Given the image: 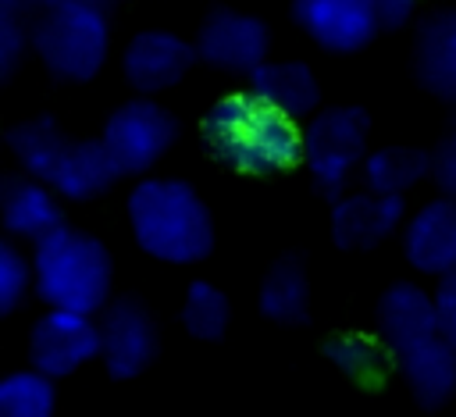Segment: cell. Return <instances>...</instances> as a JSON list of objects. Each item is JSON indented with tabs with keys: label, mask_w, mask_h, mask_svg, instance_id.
I'll return each mask as SVG.
<instances>
[{
	"label": "cell",
	"mask_w": 456,
	"mask_h": 417,
	"mask_svg": "<svg viewBox=\"0 0 456 417\" xmlns=\"http://www.w3.org/2000/svg\"><path fill=\"white\" fill-rule=\"evenodd\" d=\"M378 335L395 353L399 374L424 410H438L456 396V342L445 339L435 296L413 282H395L378 299Z\"/></svg>",
	"instance_id": "obj_1"
},
{
	"label": "cell",
	"mask_w": 456,
	"mask_h": 417,
	"mask_svg": "<svg viewBox=\"0 0 456 417\" xmlns=\"http://www.w3.org/2000/svg\"><path fill=\"white\" fill-rule=\"evenodd\" d=\"M125 210L139 249L164 264H200L214 249L210 207L182 178H139Z\"/></svg>",
	"instance_id": "obj_2"
},
{
	"label": "cell",
	"mask_w": 456,
	"mask_h": 417,
	"mask_svg": "<svg viewBox=\"0 0 456 417\" xmlns=\"http://www.w3.org/2000/svg\"><path fill=\"white\" fill-rule=\"evenodd\" d=\"M299 128L303 125L260 107L246 89L214 100L200 121L210 153L246 175H274L299 164Z\"/></svg>",
	"instance_id": "obj_3"
},
{
	"label": "cell",
	"mask_w": 456,
	"mask_h": 417,
	"mask_svg": "<svg viewBox=\"0 0 456 417\" xmlns=\"http://www.w3.org/2000/svg\"><path fill=\"white\" fill-rule=\"evenodd\" d=\"M32 271L36 292L46 307L96 317L110 303L114 260L107 246L89 232L61 225L43 235L32 246Z\"/></svg>",
	"instance_id": "obj_4"
},
{
	"label": "cell",
	"mask_w": 456,
	"mask_h": 417,
	"mask_svg": "<svg viewBox=\"0 0 456 417\" xmlns=\"http://www.w3.org/2000/svg\"><path fill=\"white\" fill-rule=\"evenodd\" d=\"M32 50L39 64L61 82H89L100 75L110 50V25L96 4L46 7L32 25Z\"/></svg>",
	"instance_id": "obj_5"
},
{
	"label": "cell",
	"mask_w": 456,
	"mask_h": 417,
	"mask_svg": "<svg viewBox=\"0 0 456 417\" xmlns=\"http://www.w3.org/2000/svg\"><path fill=\"white\" fill-rule=\"evenodd\" d=\"M370 143V114L360 103L317 110L299 128V164L324 196H338L363 168Z\"/></svg>",
	"instance_id": "obj_6"
},
{
	"label": "cell",
	"mask_w": 456,
	"mask_h": 417,
	"mask_svg": "<svg viewBox=\"0 0 456 417\" xmlns=\"http://www.w3.org/2000/svg\"><path fill=\"white\" fill-rule=\"evenodd\" d=\"M100 139L118 160L121 175H146L175 146L178 118L167 107L153 103L150 96H135L107 114Z\"/></svg>",
	"instance_id": "obj_7"
},
{
	"label": "cell",
	"mask_w": 456,
	"mask_h": 417,
	"mask_svg": "<svg viewBox=\"0 0 456 417\" xmlns=\"http://www.w3.org/2000/svg\"><path fill=\"white\" fill-rule=\"evenodd\" d=\"M196 53L203 64L228 71V75H249L267 61L271 50V29L264 18L235 7H214L200 32H196Z\"/></svg>",
	"instance_id": "obj_8"
},
{
	"label": "cell",
	"mask_w": 456,
	"mask_h": 417,
	"mask_svg": "<svg viewBox=\"0 0 456 417\" xmlns=\"http://www.w3.org/2000/svg\"><path fill=\"white\" fill-rule=\"evenodd\" d=\"M28 360L46 378H68L89 360H100V321L93 314L50 307L28 331Z\"/></svg>",
	"instance_id": "obj_9"
},
{
	"label": "cell",
	"mask_w": 456,
	"mask_h": 417,
	"mask_svg": "<svg viewBox=\"0 0 456 417\" xmlns=\"http://www.w3.org/2000/svg\"><path fill=\"white\" fill-rule=\"evenodd\" d=\"M157 356V324L139 299H114L100 310V360L118 381L139 378Z\"/></svg>",
	"instance_id": "obj_10"
},
{
	"label": "cell",
	"mask_w": 456,
	"mask_h": 417,
	"mask_svg": "<svg viewBox=\"0 0 456 417\" xmlns=\"http://www.w3.org/2000/svg\"><path fill=\"white\" fill-rule=\"evenodd\" d=\"M292 21L328 53H356L385 29L374 0H292Z\"/></svg>",
	"instance_id": "obj_11"
},
{
	"label": "cell",
	"mask_w": 456,
	"mask_h": 417,
	"mask_svg": "<svg viewBox=\"0 0 456 417\" xmlns=\"http://www.w3.org/2000/svg\"><path fill=\"white\" fill-rule=\"evenodd\" d=\"M196 61H200L196 43H189L167 29H146L128 39V46L121 53V71L135 93L153 96V93L175 89L192 71Z\"/></svg>",
	"instance_id": "obj_12"
},
{
	"label": "cell",
	"mask_w": 456,
	"mask_h": 417,
	"mask_svg": "<svg viewBox=\"0 0 456 417\" xmlns=\"http://www.w3.org/2000/svg\"><path fill=\"white\" fill-rule=\"evenodd\" d=\"M242 89L267 110L303 125L321 110V82L306 61H264L242 75Z\"/></svg>",
	"instance_id": "obj_13"
},
{
	"label": "cell",
	"mask_w": 456,
	"mask_h": 417,
	"mask_svg": "<svg viewBox=\"0 0 456 417\" xmlns=\"http://www.w3.org/2000/svg\"><path fill=\"white\" fill-rule=\"evenodd\" d=\"M406 217L403 196H381L370 189L335 196L331 203V242L338 249H374Z\"/></svg>",
	"instance_id": "obj_14"
},
{
	"label": "cell",
	"mask_w": 456,
	"mask_h": 417,
	"mask_svg": "<svg viewBox=\"0 0 456 417\" xmlns=\"http://www.w3.org/2000/svg\"><path fill=\"white\" fill-rule=\"evenodd\" d=\"M403 257L420 274H449L456 271V200L438 196L413 210L403 228Z\"/></svg>",
	"instance_id": "obj_15"
},
{
	"label": "cell",
	"mask_w": 456,
	"mask_h": 417,
	"mask_svg": "<svg viewBox=\"0 0 456 417\" xmlns=\"http://www.w3.org/2000/svg\"><path fill=\"white\" fill-rule=\"evenodd\" d=\"M413 71L431 96L456 103V7L435 11L428 21H420L413 43Z\"/></svg>",
	"instance_id": "obj_16"
},
{
	"label": "cell",
	"mask_w": 456,
	"mask_h": 417,
	"mask_svg": "<svg viewBox=\"0 0 456 417\" xmlns=\"http://www.w3.org/2000/svg\"><path fill=\"white\" fill-rule=\"evenodd\" d=\"M121 178V168L118 160L110 157V150L103 146V139H82L64 150L53 178H50V189L64 200H75V203H86V200H96L103 192H110Z\"/></svg>",
	"instance_id": "obj_17"
},
{
	"label": "cell",
	"mask_w": 456,
	"mask_h": 417,
	"mask_svg": "<svg viewBox=\"0 0 456 417\" xmlns=\"http://www.w3.org/2000/svg\"><path fill=\"white\" fill-rule=\"evenodd\" d=\"M0 214H4V228L11 235L32 239V242H39L43 235H50L53 228L64 225L57 192L46 182L32 178V175H18V178H7L4 182Z\"/></svg>",
	"instance_id": "obj_18"
},
{
	"label": "cell",
	"mask_w": 456,
	"mask_h": 417,
	"mask_svg": "<svg viewBox=\"0 0 456 417\" xmlns=\"http://www.w3.org/2000/svg\"><path fill=\"white\" fill-rule=\"evenodd\" d=\"M428 175H431V153L420 146H406V143L370 150L360 168L363 189L381 192V196H406Z\"/></svg>",
	"instance_id": "obj_19"
},
{
	"label": "cell",
	"mask_w": 456,
	"mask_h": 417,
	"mask_svg": "<svg viewBox=\"0 0 456 417\" xmlns=\"http://www.w3.org/2000/svg\"><path fill=\"white\" fill-rule=\"evenodd\" d=\"M7 146H11V153H14V160L21 164L25 175L50 185V178H53L64 150L71 146V139L64 135V128L50 114H39V118L18 121L7 132Z\"/></svg>",
	"instance_id": "obj_20"
},
{
	"label": "cell",
	"mask_w": 456,
	"mask_h": 417,
	"mask_svg": "<svg viewBox=\"0 0 456 417\" xmlns=\"http://www.w3.org/2000/svg\"><path fill=\"white\" fill-rule=\"evenodd\" d=\"M324 353L328 360L356 385V388H381L392 374L395 364V353L385 346V339H370V335H360V331H349V335H335L324 342Z\"/></svg>",
	"instance_id": "obj_21"
},
{
	"label": "cell",
	"mask_w": 456,
	"mask_h": 417,
	"mask_svg": "<svg viewBox=\"0 0 456 417\" xmlns=\"http://www.w3.org/2000/svg\"><path fill=\"white\" fill-rule=\"evenodd\" d=\"M264 317L278 321V324H299L310 314V278L303 271L299 260L285 257L278 264H271V271L260 282V296H256Z\"/></svg>",
	"instance_id": "obj_22"
},
{
	"label": "cell",
	"mask_w": 456,
	"mask_h": 417,
	"mask_svg": "<svg viewBox=\"0 0 456 417\" xmlns=\"http://www.w3.org/2000/svg\"><path fill=\"white\" fill-rule=\"evenodd\" d=\"M232 321V307L228 296L214 285V282H189L185 296H182V324L192 339L200 342H217L228 331Z\"/></svg>",
	"instance_id": "obj_23"
},
{
	"label": "cell",
	"mask_w": 456,
	"mask_h": 417,
	"mask_svg": "<svg viewBox=\"0 0 456 417\" xmlns=\"http://www.w3.org/2000/svg\"><path fill=\"white\" fill-rule=\"evenodd\" d=\"M57 388L43 371H14L0 381V417H53Z\"/></svg>",
	"instance_id": "obj_24"
},
{
	"label": "cell",
	"mask_w": 456,
	"mask_h": 417,
	"mask_svg": "<svg viewBox=\"0 0 456 417\" xmlns=\"http://www.w3.org/2000/svg\"><path fill=\"white\" fill-rule=\"evenodd\" d=\"M28 282H36V271L28 267V260L18 253L14 242L0 246V310L11 314L21 296L28 292Z\"/></svg>",
	"instance_id": "obj_25"
},
{
	"label": "cell",
	"mask_w": 456,
	"mask_h": 417,
	"mask_svg": "<svg viewBox=\"0 0 456 417\" xmlns=\"http://www.w3.org/2000/svg\"><path fill=\"white\" fill-rule=\"evenodd\" d=\"M28 46V36L18 21V14L0 11V78H11L14 68L21 64V53Z\"/></svg>",
	"instance_id": "obj_26"
},
{
	"label": "cell",
	"mask_w": 456,
	"mask_h": 417,
	"mask_svg": "<svg viewBox=\"0 0 456 417\" xmlns=\"http://www.w3.org/2000/svg\"><path fill=\"white\" fill-rule=\"evenodd\" d=\"M431 178L442 189V196L456 200V128L435 146V153H431Z\"/></svg>",
	"instance_id": "obj_27"
},
{
	"label": "cell",
	"mask_w": 456,
	"mask_h": 417,
	"mask_svg": "<svg viewBox=\"0 0 456 417\" xmlns=\"http://www.w3.org/2000/svg\"><path fill=\"white\" fill-rule=\"evenodd\" d=\"M435 314H438V328L445 331L449 342H456V271L442 274L435 285Z\"/></svg>",
	"instance_id": "obj_28"
},
{
	"label": "cell",
	"mask_w": 456,
	"mask_h": 417,
	"mask_svg": "<svg viewBox=\"0 0 456 417\" xmlns=\"http://www.w3.org/2000/svg\"><path fill=\"white\" fill-rule=\"evenodd\" d=\"M417 4H420V0H374V7H378V14H381V25H385V29L406 25V21L413 18Z\"/></svg>",
	"instance_id": "obj_29"
},
{
	"label": "cell",
	"mask_w": 456,
	"mask_h": 417,
	"mask_svg": "<svg viewBox=\"0 0 456 417\" xmlns=\"http://www.w3.org/2000/svg\"><path fill=\"white\" fill-rule=\"evenodd\" d=\"M25 7H39V0H0V11L7 14H21Z\"/></svg>",
	"instance_id": "obj_30"
},
{
	"label": "cell",
	"mask_w": 456,
	"mask_h": 417,
	"mask_svg": "<svg viewBox=\"0 0 456 417\" xmlns=\"http://www.w3.org/2000/svg\"><path fill=\"white\" fill-rule=\"evenodd\" d=\"M57 4H68V0H39V7L46 11V7H57ZM78 4H96V7H107V4H114V0H78Z\"/></svg>",
	"instance_id": "obj_31"
}]
</instances>
